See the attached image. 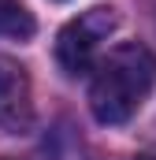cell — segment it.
I'll return each mask as SVG.
<instances>
[{"mask_svg": "<svg viewBox=\"0 0 156 160\" xmlns=\"http://www.w3.org/2000/svg\"><path fill=\"white\" fill-rule=\"evenodd\" d=\"M141 160H153V157H141Z\"/></svg>", "mask_w": 156, "mask_h": 160, "instance_id": "5", "label": "cell"}, {"mask_svg": "<svg viewBox=\"0 0 156 160\" xmlns=\"http://www.w3.org/2000/svg\"><path fill=\"white\" fill-rule=\"evenodd\" d=\"M119 26L115 8L97 4L89 11H82L78 19H71L60 34H56V60L67 75H85L100 52V41L112 38V30Z\"/></svg>", "mask_w": 156, "mask_h": 160, "instance_id": "2", "label": "cell"}, {"mask_svg": "<svg viewBox=\"0 0 156 160\" xmlns=\"http://www.w3.org/2000/svg\"><path fill=\"white\" fill-rule=\"evenodd\" d=\"M0 38H34V15L26 11L22 0H0Z\"/></svg>", "mask_w": 156, "mask_h": 160, "instance_id": "4", "label": "cell"}, {"mask_svg": "<svg viewBox=\"0 0 156 160\" xmlns=\"http://www.w3.org/2000/svg\"><path fill=\"white\" fill-rule=\"evenodd\" d=\"M156 86V52L141 41H123L89 67V112L104 127L126 123Z\"/></svg>", "mask_w": 156, "mask_h": 160, "instance_id": "1", "label": "cell"}, {"mask_svg": "<svg viewBox=\"0 0 156 160\" xmlns=\"http://www.w3.org/2000/svg\"><path fill=\"white\" fill-rule=\"evenodd\" d=\"M34 119L30 75L11 56H0V134H22Z\"/></svg>", "mask_w": 156, "mask_h": 160, "instance_id": "3", "label": "cell"}]
</instances>
